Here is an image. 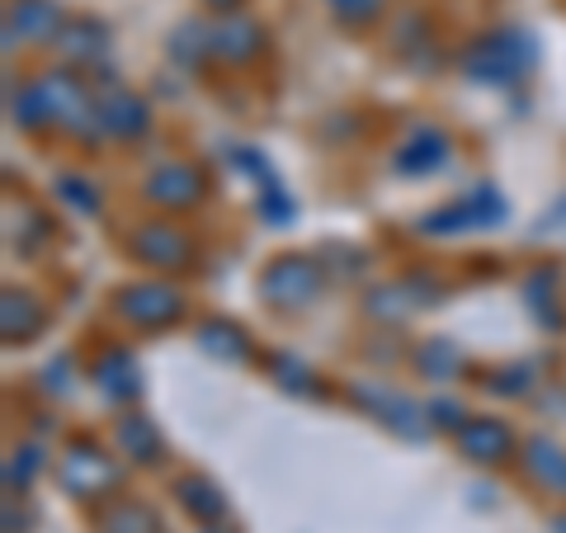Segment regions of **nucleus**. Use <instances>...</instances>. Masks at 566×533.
<instances>
[{
	"mask_svg": "<svg viewBox=\"0 0 566 533\" xmlns=\"http://www.w3.org/2000/svg\"><path fill=\"white\" fill-rule=\"evenodd\" d=\"M85 189H91V185L76 180V175H66V180H62V199L76 203L81 212H95V208H99V194H85Z\"/></svg>",
	"mask_w": 566,
	"mask_h": 533,
	"instance_id": "obj_27",
	"label": "nucleus"
},
{
	"mask_svg": "<svg viewBox=\"0 0 566 533\" xmlns=\"http://www.w3.org/2000/svg\"><path fill=\"white\" fill-rule=\"evenodd\" d=\"M128 251L137 264H147V270H189L199 245H193V237L180 222H142L128 237Z\"/></svg>",
	"mask_w": 566,
	"mask_h": 533,
	"instance_id": "obj_5",
	"label": "nucleus"
},
{
	"mask_svg": "<svg viewBox=\"0 0 566 533\" xmlns=\"http://www.w3.org/2000/svg\"><path fill=\"white\" fill-rule=\"evenodd\" d=\"M43 322H48V312L29 293H6V341L10 345H20V341H29V335H39Z\"/></svg>",
	"mask_w": 566,
	"mask_h": 533,
	"instance_id": "obj_21",
	"label": "nucleus"
},
{
	"mask_svg": "<svg viewBox=\"0 0 566 533\" xmlns=\"http://www.w3.org/2000/svg\"><path fill=\"white\" fill-rule=\"evenodd\" d=\"M43 91V104H48V118L52 128H62L71 137L91 142L99 137V114H95V91L85 85L76 71H48V76L39 81Z\"/></svg>",
	"mask_w": 566,
	"mask_h": 533,
	"instance_id": "obj_2",
	"label": "nucleus"
},
{
	"mask_svg": "<svg viewBox=\"0 0 566 533\" xmlns=\"http://www.w3.org/2000/svg\"><path fill=\"white\" fill-rule=\"evenodd\" d=\"M95 387H99V393L104 397H109V401H133L137 397V359H133V354L128 349H109V354H104V359L95 364Z\"/></svg>",
	"mask_w": 566,
	"mask_h": 533,
	"instance_id": "obj_17",
	"label": "nucleus"
},
{
	"mask_svg": "<svg viewBox=\"0 0 566 533\" xmlns=\"http://www.w3.org/2000/svg\"><path fill=\"white\" fill-rule=\"evenodd\" d=\"M354 401H359L364 411H374L387 430H397L406 439H420L424 425H430L411 397H401V393H392V387H382V383H354Z\"/></svg>",
	"mask_w": 566,
	"mask_h": 533,
	"instance_id": "obj_9",
	"label": "nucleus"
},
{
	"mask_svg": "<svg viewBox=\"0 0 566 533\" xmlns=\"http://www.w3.org/2000/svg\"><path fill=\"white\" fill-rule=\"evenodd\" d=\"M118 443L128 458H137V463H156V458H161V430L137 411H128L118 420Z\"/></svg>",
	"mask_w": 566,
	"mask_h": 533,
	"instance_id": "obj_19",
	"label": "nucleus"
},
{
	"mask_svg": "<svg viewBox=\"0 0 566 533\" xmlns=\"http://www.w3.org/2000/svg\"><path fill=\"white\" fill-rule=\"evenodd\" d=\"M203 6H208L212 14H237V10H241V0H203Z\"/></svg>",
	"mask_w": 566,
	"mask_h": 533,
	"instance_id": "obj_29",
	"label": "nucleus"
},
{
	"mask_svg": "<svg viewBox=\"0 0 566 533\" xmlns=\"http://www.w3.org/2000/svg\"><path fill=\"white\" fill-rule=\"evenodd\" d=\"M99 533H151V514L142 505L118 501V505H109L99 514Z\"/></svg>",
	"mask_w": 566,
	"mask_h": 533,
	"instance_id": "obj_23",
	"label": "nucleus"
},
{
	"mask_svg": "<svg viewBox=\"0 0 566 533\" xmlns=\"http://www.w3.org/2000/svg\"><path fill=\"white\" fill-rule=\"evenodd\" d=\"M449 151H453L449 133H439V128H416V133L397 147L392 166H397L401 175H434V170L449 166Z\"/></svg>",
	"mask_w": 566,
	"mask_h": 533,
	"instance_id": "obj_14",
	"label": "nucleus"
},
{
	"mask_svg": "<svg viewBox=\"0 0 566 533\" xmlns=\"http://www.w3.org/2000/svg\"><path fill=\"white\" fill-rule=\"evenodd\" d=\"M322 293V264H312L303 255H279L270 260V270L260 274V297L270 307H289V312H303Z\"/></svg>",
	"mask_w": 566,
	"mask_h": 533,
	"instance_id": "obj_4",
	"label": "nucleus"
},
{
	"mask_svg": "<svg viewBox=\"0 0 566 533\" xmlns=\"http://www.w3.org/2000/svg\"><path fill=\"white\" fill-rule=\"evenodd\" d=\"M39 463H43V453L33 449V443H24V449H14V453H10V463H6V482H10V491H14V482L24 487Z\"/></svg>",
	"mask_w": 566,
	"mask_h": 533,
	"instance_id": "obj_26",
	"label": "nucleus"
},
{
	"mask_svg": "<svg viewBox=\"0 0 566 533\" xmlns=\"http://www.w3.org/2000/svg\"><path fill=\"white\" fill-rule=\"evenodd\" d=\"M524 472L534 477L543 491L566 495V449H562V443H553V439H528V449H524Z\"/></svg>",
	"mask_w": 566,
	"mask_h": 533,
	"instance_id": "obj_16",
	"label": "nucleus"
},
{
	"mask_svg": "<svg viewBox=\"0 0 566 533\" xmlns=\"http://www.w3.org/2000/svg\"><path fill=\"white\" fill-rule=\"evenodd\" d=\"M458 449H463V458H472V463H505V458L515 453V430L495 416H472L463 430H458Z\"/></svg>",
	"mask_w": 566,
	"mask_h": 533,
	"instance_id": "obj_12",
	"label": "nucleus"
},
{
	"mask_svg": "<svg viewBox=\"0 0 566 533\" xmlns=\"http://www.w3.org/2000/svg\"><path fill=\"white\" fill-rule=\"evenodd\" d=\"M430 425H444V430H463V406L458 401H430Z\"/></svg>",
	"mask_w": 566,
	"mask_h": 533,
	"instance_id": "obj_28",
	"label": "nucleus"
},
{
	"mask_svg": "<svg viewBox=\"0 0 566 533\" xmlns=\"http://www.w3.org/2000/svg\"><path fill=\"white\" fill-rule=\"evenodd\" d=\"M104 29L99 20H91V14H71V20L62 24L57 33V52L66 62H81V66H95L104 52H109V39H104Z\"/></svg>",
	"mask_w": 566,
	"mask_h": 533,
	"instance_id": "obj_15",
	"label": "nucleus"
},
{
	"mask_svg": "<svg viewBox=\"0 0 566 533\" xmlns=\"http://www.w3.org/2000/svg\"><path fill=\"white\" fill-rule=\"evenodd\" d=\"M199 345L212 354V359H227V364H245V359H251V335H245L237 322H222V316L203 322Z\"/></svg>",
	"mask_w": 566,
	"mask_h": 533,
	"instance_id": "obj_18",
	"label": "nucleus"
},
{
	"mask_svg": "<svg viewBox=\"0 0 566 533\" xmlns=\"http://www.w3.org/2000/svg\"><path fill=\"white\" fill-rule=\"evenodd\" d=\"M538 48L524 29H491L463 52V76L476 85H515L534 71Z\"/></svg>",
	"mask_w": 566,
	"mask_h": 533,
	"instance_id": "obj_1",
	"label": "nucleus"
},
{
	"mask_svg": "<svg viewBox=\"0 0 566 533\" xmlns=\"http://www.w3.org/2000/svg\"><path fill=\"white\" fill-rule=\"evenodd\" d=\"M95 114H99V133H104V137H118V142L142 137V133H147V123H151L147 104H142L133 91L114 85V81L95 95Z\"/></svg>",
	"mask_w": 566,
	"mask_h": 533,
	"instance_id": "obj_10",
	"label": "nucleus"
},
{
	"mask_svg": "<svg viewBox=\"0 0 566 533\" xmlns=\"http://www.w3.org/2000/svg\"><path fill=\"white\" fill-rule=\"evenodd\" d=\"M553 524H557V533H566V514H557V520H553Z\"/></svg>",
	"mask_w": 566,
	"mask_h": 533,
	"instance_id": "obj_30",
	"label": "nucleus"
},
{
	"mask_svg": "<svg viewBox=\"0 0 566 533\" xmlns=\"http://www.w3.org/2000/svg\"><path fill=\"white\" fill-rule=\"evenodd\" d=\"M57 482L76 495V501H95V495H109V491H118V482H123V472H118V463L104 449H95V443H85V439H76L71 449L57 458Z\"/></svg>",
	"mask_w": 566,
	"mask_h": 533,
	"instance_id": "obj_3",
	"label": "nucleus"
},
{
	"mask_svg": "<svg viewBox=\"0 0 566 533\" xmlns=\"http://www.w3.org/2000/svg\"><path fill=\"white\" fill-rule=\"evenodd\" d=\"M264 52V29L251 20V14H218V24H212V58H222V62H255Z\"/></svg>",
	"mask_w": 566,
	"mask_h": 533,
	"instance_id": "obj_11",
	"label": "nucleus"
},
{
	"mask_svg": "<svg viewBox=\"0 0 566 533\" xmlns=\"http://www.w3.org/2000/svg\"><path fill=\"white\" fill-rule=\"evenodd\" d=\"M71 14L62 0H10L6 6V48L14 52L20 43H57L62 24Z\"/></svg>",
	"mask_w": 566,
	"mask_h": 533,
	"instance_id": "obj_8",
	"label": "nucleus"
},
{
	"mask_svg": "<svg viewBox=\"0 0 566 533\" xmlns=\"http://www.w3.org/2000/svg\"><path fill=\"white\" fill-rule=\"evenodd\" d=\"M175 495H180V505H185V510H189L199 524H218L222 514H227L222 491L212 487V482H203V477H185L180 491H175Z\"/></svg>",
	"mask_w": 566,
	"mask_h": 533,
	"instance_id": "obj_20",
	"label": "nucleus"
},
{
	"mask_svg": "<svg viewBox=\"0 0 566 533\" xmlns=\"http://www.w3.org/2000/svg\"><path fill=\"white\" fill-rule=\"evenodd\" d=\"M416 364H420V373H430V378H453L458 364H463V349L449 341H430L416 354Z\"/></svg>",
	"mask_w": 566,
	"mask_h": 533,
	"instance_id": "obj_22",
	"label": "nucleus"
},
{
	"mask_svg": "<svg viewBox=\"0 0 566 533\" xmlns=\"http://www.w3.org/2000/svg\"><path fill=\"white\" fill-rule=\"evenodd\" d=\"M505 199L495 194L491 185H476L472 194H463L458 203L439 208L424 218V232H439V237H453V232H486V227H495L505 218Z\"/></svg>",
	"mask_w": 566,
	"mask_h": 533,
	"instance_id": "obj_6",
	"label": "nucleus"
},
{
	"mask_svg": "<svg viewBox=\"0 0 566 533\" xmlns=\"http://www.w3.org/2000/svg\"><path fill=\"white\" fill-rule=\"evenodd\" d=\"M382 6H387V0H326L331 20L345 24V29H368L382 14Z\"/></svg>",
	"mask_w": 566,
	"mask_h": 533,
	"instance_id": "obj_24",
	"label": "nucleus"
},
{
	"mask_svg": "<svg viewBox=\"0 0 566 533\" xmlns=\"http://www.w3.org/2000/svg\"><path fill=\"white\" fill-rule=\"evenodd\" d=\"M274 373H279V387H289V393H297V397H312L316 393V373L307 368V364H297L293 354H274Z\"/></svg>",
	"mask_w": 566,
	"mask_h": 533,
	"instance_id": "obj_25",
	"label": "nucleus"
},
{
	"mask_svg": "<svg viewBox=\"0 0 566 533\" xmlns=\"http://www.w3.org/2000/svg\"><path fill=\"white\" fill-rule=\"evenodd\" d=\"M118 312L142 331H161L185 316V293L161 279H147V283H133V289L118 293Z\"/></svg>",
	"mask_w": 566,
	"mask_h": 533,
	"instance_id": "obj_7",
	"label": "nucleus"
},
{
	"mask_svg": "<svg viewBox=\"0 0 566 533\" xmlns=\"http://www.w3.org/2000/svg\"><path fill=\"white\" fill-rule=\"evenodd\" d=\"M203 175H199V166H189V161H170V166H161L147 180V199L156 203V208H193L203 199Z\"/></svg>",
	"mask_w": 566,
	"mask_h": 533,
	"instance_id": "obj_13",
	"label": "nucleus"
}]
</instances>
